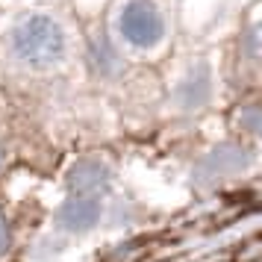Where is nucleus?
Masks as SVG:
<instances>
[{"instance_id":"obj_10","label":"nucleus","mask_w":262,"mask_h":262,"mask_svg":"<svg viewBox=\"0 0 262 262\" xmlns=\"http://www.w3.org/2000/svg\"><path fill=\"white\" fill-rule=\"evenodd\" d=\"M0 165H3V156H0Z\"/></svg>"},{"instance_id":"obj_2","label":"nucleus","mask_w":262,"mask_h":262,"mask_svg":"<svg viewBox=\"0 0 262 262\" xmlns=\"http://www.w3.org/2000/svg\"><path fill=\"white\" fill-rule=\"evenodd\" d=\"M115 33L124 48L136 53H150L168 36L165 12L156 0H124L115 15Z\"/></svg>"},{"instance_id":"obj_9","label":"nucleus","mask_w":262,"mask_h":262,"mask_svg":"<svg viewBox=\"0 0 262 262\" xmlns=\"http://www.w3.org/2000/svg\"><path fill=\"white\" fill-rule=\"evenodd\" d=\"M242 50H245L248 59L256 62V56H259V30H256V27L248 30V41H242Z\"/></svg>"},{"instance_id":"obj_6","label":"nucleus","mask_w":262,"mask_h":262,"mask_svg":"<svg viewBox=\"0 0 262 262\" xmlns=\"http://www.w3.org/2000/svg\"><path fill=\"white\" fill-rule=\"evenodd\" d=\"M209 97H212V68L206 65V62H198V65H191V71L180 80L177 92H174V103L180 109H201L209 103Z\"/></svg>"},{"instance_id":"obj_5","label":"nucleus","mask_w":262,"mask_h":262,"mask_svg":"<svg viewBox=\"0 0 262 262\" xmlns=\"http://www.w3.org/2000/svg\"><path fill=\"white\" fill-rule=\"evenodd\" d=\"M112 183V168L97 159V156H83L77 159L68 171V189L71 194H92V198H103Z\"/></svg>"},{"instance_id":"obj_3","label":"nucleus","mask_w":262,"mask_h":262,"mask_svg":"<svg viewBox=\"0 0 262 262\" xmlns=\"http://www.w3.org/2000/svg\"><path fill=\"white\" fill-rule=\"evenodd\" d=\"M250 165V154L238 144H218L194 165V183L198 186H215L227 177H236Z\"/></svg>"},{"instance_id":"obj_1","label":"nucleus","mask_w":262,"mask_h":262,"mask_svg":"<svg viewBox=\"0 0 262 262\" xmlns=\"http://www.w3.org/2000/svg\"><path fill=\"white\" fill-rule=\"evenodd\" d=\"M9 53L15 62L33 71H50L59 68L68 56V33L65 27L45 12H27L9 30Z\"/></svg>"},{"instance_id":"obj_7","label":"nucleus","mask_w":262,"mask_h":262,"mask_svg":"<svg viewBox=\"0 0 262 262\" xmlns=\"http://www.w3.org/2000/svg\"><path fill=\"white\" fill-rule=\"evenodd\" d=\"M238 127H245L250 136L259 133V103H248L245 109H238Z\"/></svg>"},{"instance_id":"obj_4","label":"nucleus","mask_w":262,"mask_h":262,"mask_svg":"<svg viewBox=\"0 0 262 262\" xmlns=\"http://www.w3.org/2000/svg\"><path fill=\"white\" fill-rule=\"evenodd\" d=\"M103 218V203L92 194H68L65 203L56 209V227L68 236H85L92 233Z\"/></svg>"},{"instance_id":"obj_8","label":"nucleus","mask_w":262,"mask_h":262,"mask_svg":"<svg viewBox=\"0 0 262 262\" xmlns=\"http://www.w3.org/2000/svg\"><path fill=\"white\" fill-rule=\"evenodd\" d=\"M9 250H12V224H9L6 212L0 209V259H3Z\"/></svg>"}]
</instances>
